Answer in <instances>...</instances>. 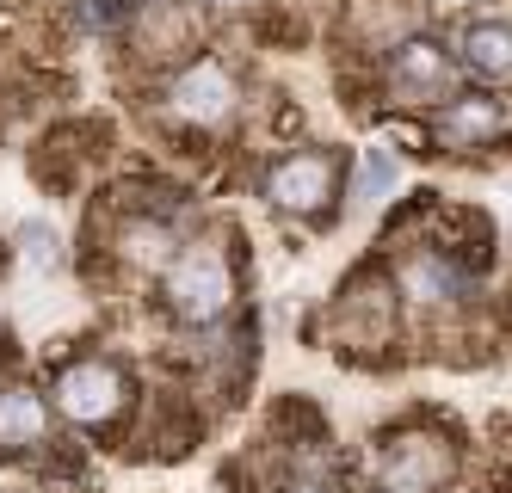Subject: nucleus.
Segmentation results:
<instances>
[{"instance_id":"f257e3e1","label":"nucleus","mask_w":512,"mask_h":493,"mask_svg":"<svg viewBox=\"0 0 512 493\" xmlns=\"http://www.w3.org/2000/svg\"><path fill=\"white\" fill-rule=\"evenodd\" d=\"M161 296H167V309L186 321V327L223 321L229 302H235V265H229V253L216 247V241L179 247L173 265H167V278H161Z\"/></svg>"},{"instance_id":"f03ea898","label":"nucleus","mask_w":512,"mask_h":493,"mask_svg":"<svg viewBox=\"0 0 512 493\" xmlns=\"http://www.w3.org/2000/svg\"><path fill=\"white\" fill-rule=\"evenodd\" d=\"M56 407H62L75 426L105 432V426H112L118 413L130 407V383H124V370H118L112 358H75V364L56 370Z\"/></svg>"},{"instance_id":"7ed1b4c3","label":"nucleus","mask_w":512,"mask_h":493,"mask_svg":"<svg viewBox=\"0 0 512 493\" xmlns=\"http://www.w3.org/2000/svg\"><path fill=\"white\" fill-rule=\"evenodd\" d=\"M161 105H167V118L192 124V130H216V124H229V118H235L241 93H235L229 62H216V56H192V62L167 81Z\"/></svg>"},{"instance_id":"20e7f679","label":"nucleus","mask_w":512,"mask_h":493,"mask_svg":"<svg viewBox=\"0 0 512 493\" xmlns=\"http://www.w3.org/2000/svg\"><path fill=\"white\" fill-rule=\"evenodd\" d=\"M457 469V450L445 438H426V432H408V438H389L383 457H377V493H438Z\"/></svg>"},{"instance_id":"39448f33","label":"nucleus","mask_w":512,"mask_h":493,"mask_svg":"<svg viewBox=\"0 0 512 493\" xmlns=\"http://www.w3.org/2000/svg\"><path fill=\"white\" fill-rule=\"evenodd\" d=\"M334 185H340V161L321 155V148H297V155L272 161V173H266V198H272V210L315 216L327 198H334Z\"/></svg>"},{"instance_id":"423d86ee","label":"nucleus","mask_w":512,"mask_h":493,"mask_svg":"<svg viewBox=\"0 0 512 493\" xmlns=\"http://www.w3.org/2000/svg\"><path fill=\"white\" fill-rule=\"evenodd\" d=\"M451 81H457V62H451V50L438 44V37H414L408 31L389 50V87L401 99H445Z\"/></svg>"},{"instance_id":"0eeeda50","label":"nucleus","mask_w":512,"mask_h":493,"mask_svg":"<svg viewBox=\"0 0 512 493\" xmlns=\"http://www.w3.org/2000/svg\"><path fill=\"white\" fill-rule=\"evenodd\" d=\"M401 290H408L420 309H457L469 296V265L445 247H426V253H408L401 259Z\"/></svg>"},{"instance_id":"6e6552de","label":"nucleus","mask_w":512,"mask_h":493,"mask_svg":"<svg viewBox=\"0 0 512 493\" xmlns=\"http://www.w3.org/2000/svg\"><path fill=\"white\" fill-rule=\"evenodd\" d=\"M506 124V111L500 99H482V93H469V99H445L432 111V136L445 142V148H482L488 136H500Z\"/></svg>"},{"instance_id":"1a4fd4ad","label":"nucleus","mask_w":512,"mask_h":493,"mask_svg":"<svg viewBox=\"0 0 512 493\" xmlns=\"http://www.w3.org/2000/svg\"><path fill=\"white\" fill-rule=\"evenodd\" d=\"M50 444V401L38 389H0V450H38Z\"/></svg>"},{"instance_id":"9d476101","label":"nucleus","mask_w":512,"mask_h":493,"mask_svg":"<svg viewBox=\"0 0 512 493\" xmlns=\"http://www.w3.org/2000/svg\"><path fill=\"white\" fill-rule=\"evenodd\" d=\"M457 62L475 81H512V25L506 19H475L457 37Z\"/></svg>"},{"instance_id":"9b49d317","label":"nucleus","mask_w":512,"mask_h":493,"mask_svg":"<svg viewBox=\"0 0 512 493\" xmlns=\"http://www.w3.org/2000/svg\"><path fill=\"white\" fill-rule=\"evenodd\" d=\"M118 253L130 265H142V272H167V265H173V229L142 216V222H130V229L118 235Z\"/></svg>"},{"instance_id":"f8f14e48","label":"nucleus","mask_w":512,"mask_h":493,"mask_svg":"<svg viewBox=\"0 0 512 493\" xmlns=\"http://www.w3.org/2000/svg\"><path fill=\"white\" fill-rule=\"evenodd\" d=\"M395 179H401V167H395L389 148H364V161H358V198L364 204H383L395 192Z\"/></svg>"},{"instance_id":"ddd939ff","label":"nucleus","mask_w":512,"mask_h":493,"mask_svg":"<svg viewBox=\"0 0 512 493\" xmlns=\"http://www.w3.org/2000/svg\"><path fill=\"white\" fill-rule=\"evenodd\" d=\"M19 235H25V253L38 259V265H50V259H56V253H50V229H44V222H25Z\"/></svg>"},{"instance_id":"4468645a","label":"nucleus","mask_w":512,"mask_h":493,"mask_svg":"<svg viewBox=\"0 0 512 493\" xmlns=\"http://www.w3.org/2000/svg\"><path fill=\"white\" fill-rule=\"evenodd\" d=\"M198 7H210V13H247L253 0H198Z\"/></svg>"},{"instance_id":"2eb2a0df","label":"nucleus","mask_w":512,"mask_h":493,"mask_svg":"<svg viewBox=\"0 0 512 493\" xmlns=\"http://www.w3.org/2000/svg\"><path fill=\"white\" fill-rule=\"evenodd\" d=\"M432 7H445V13H457V7H475V0H432Z\"/></svg>"},{"instance_id":"dca6fc26","label":"nucleus","mask_w":512,"mask_h":493,"mask_svg":"<svg viewBox=\"0 0 512 493\" xmlns=\"http://www.w3.org/2000/svg\"><path fill=\"white\" fill-rule=\"evenodd\" d=\"M297 493H321V487H297Z\"/></svg>"}]
</instances>
